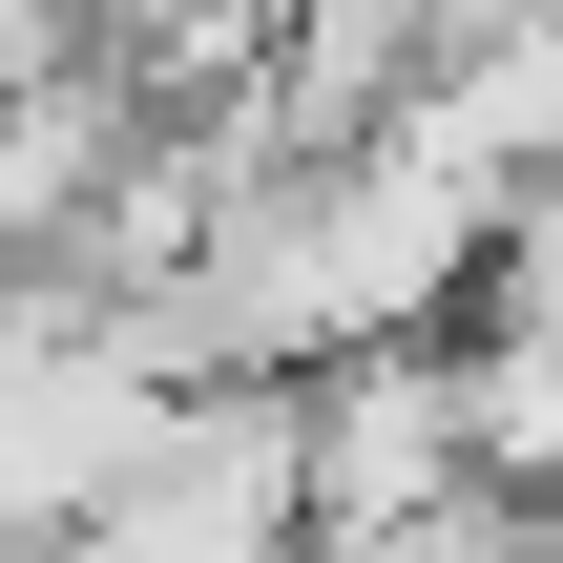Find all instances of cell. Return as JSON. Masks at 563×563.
<instances>
[{
	"label": "cell",
	"instance_id": "cell-1",
	"mask_svg": "<svg viewBox=\"0 0 563 563\" xmlns=\"http://www.w3.org/2000/svg\"><path fill=\"white\" fill-rule=\"evenodd\" d=\"M313 501H292V376H188L146 418V460L84 501V563H292Z\"/></svg>",
	"mask_w": 563,
	"mask_h": 563
},
{
	"label": "cell",
	"instance_id": "cell-2",
	"mask_svg": "<svg viewBox=\"0 0 563 563\" xmlns=\"http://www.w3.org/2000/svg\"><path fill=\"white\" fill-rule=\"evenodd\" d=\"M439 376H460V481L563 501V313H439Z\"/></svg>",
	"mask_w": 563,
	"mask_h": 563
}]
</instances>
